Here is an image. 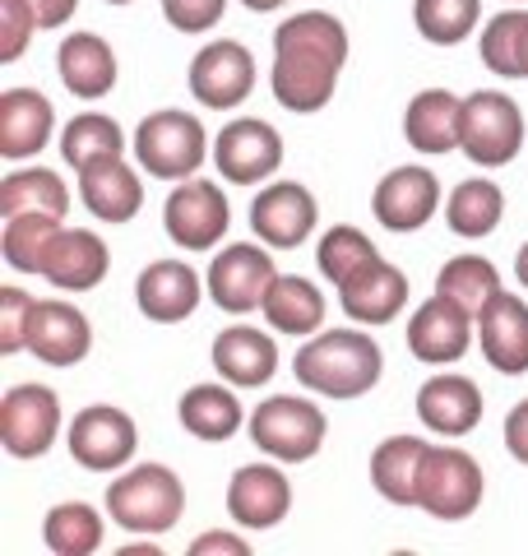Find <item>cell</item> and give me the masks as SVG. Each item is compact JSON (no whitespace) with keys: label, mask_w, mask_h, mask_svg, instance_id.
Listing matches in <instances>:
<instances>
[{"label":"cell","mask_w":528,"mask_h":556,"mask_svg":"<svg viewBox=\"0 0 528 556\" xmlns=\"http://www.w3.org/2000/svg\"><path fill=\"white\" fill-rule=\"evenodd\" d=\"M343 65H348V28L329 10L292 14V20L274 28L269 89L278 98V108H288L297 116L329 108Z\"/></svg>","instance_id":"1"},{"label":"cell","mask_w":528,"mask_h":556,"mask_svg":"<svg viewBox=\"0 0 528 556\" xmlns=\"http://www.w3.org/2000/svg\"><path fill=\"white\" fill-rule=\"evenodd\" d=\"M292 371L306 390L329 399H362L385 371L380 343L362 329H325L292 357Z\"/></svg>","instance_id":"2"},{"label":"cell","mask_w":528,"mask_h":556,"mask_svg":"<svg viewBox=\"0 0 528 556\" xmlns=\"http://www.w3.org/2000/svg\"><path fill=\"white\" fill-rule=\"evenodd\" d=\"M108 515L126 533H167L186 515V486L167 464H135L108 486Z\"/></svg>","instance_id":"3"},{"label":"cell","mask_w":528,"mask_h":556,"mask_svg":"<svg viewBox=\"0 0 528 556\" xmlns=\"http://www.w3.org/2000/svg\"><path fill=\"white\" fill-rule=\"evenodd\" d=\"M482 492H487V478L478 459L454 445H427L413 482V506L454 525V519H468L482 506Z\"/></svg>","instance_id":"4"},{"label":"cell","mask_w":528,"mask_h":556,"mask_svg":"<svg viewBox=\"0 0 528 556\" xmlns=\"http://www.w3.org/2000/svg\"><path fill=\"white\" fill-rule=\"evenodd\" d=\"M325 413L302 394H274L251 413V441L274 464H306L325 445Z\"/></svg>","instance_id":"5"},{"label":"cell","mask_w":528,"mask_h":556,"mask_svg":"<svg viewBox=\"0 0 528 556\" xmlns=\"http://www.w3.org/2000/svg\"><path fill=\"white\" fill-rule=\"evenodd\" d=\"M135 159L158 181H190L204 167V126L190 112H153L135 130Z\"/></svg>","instance_id":"6"},{"label":"cell","mask_w":528,"mask_h":556,"mask_svg":"<svg viewBox=\"0 0 528 556\" xmlns=\"http://www.w3.org/2000/svg\"><path fill=\"white\" fill-rule=\"evenodd\" d=\"M460 149L478 167H505L524 149V112L505 93H468L460 121Z\"/></svg>","instance_id":"7"},{"label":"cell","mask_w":528,"mask_h":556,"mask_svg":"<svg viewBox=\"0 0 528 556\" xmlns=\"http://www.w3.org/2000/svg\"><path fill=\"white\" fill-rule=\"evenodd\" d=\"M61 437V399L47 386H14L0 399V445L10 459H42Z\"/></svg>","instance_id":"8"},{"label":"cell","mask_w":528,"mask_h":556,"mask_svg":"<svg viewBox=\"0 0 528 556\" xmlns=\"http://www.w3.org/2000/svg\"><path fill=\"white\" fill-rule=\"evenodd\" d=\"M70 459L88 473H112V468H126L139 450V427L130 413H121L116 404H93L84 408L65 431Z\"/></svg>","instance_id":"9"},{"label":"cell","mask_w":528,"mask_h":556,"mask_svg":"<svg viewBox=\"0 0 528 556\" xmlns=\"http://www.w3.org/2000/svg\"><path fill=\"white\" fill-rule=\"evenodd\" d=\"M163 228L181 251H214L232 228V208H227L223 186L190 177L167 195Z\"/></svg>","instance_id":"10"},{"label":"cell","mask_w":528,"mask_h":556,"mask_svg":"<svg viewBox=\"0 0 528 556\" xmlns=\"http://www.w3.org/2000/svg\"><path fill=\"white\" fill-rule=\"evenodd\" d=\"M274 278L278 274H274L269 251L251 247V241H232L209 265V298L227 316H251V311L264 306V292H269Z\"/></svg>","instance_id":"11"},{"label":"cell","mask_w":528,"mask_h":556,"mask_svg":"<svg viewBox=\"0 0 528 556\" xmlns=\"http://www.w3.org/2000/svg\"><path fill=\"white\" fill-rule=\"evenodd\" d=\"M255 89V56L237 38L209 42L196 61H190V93L214 112H232Z\"/></svg>","instance_id":"12"},{"label":"cell","mask_w":528,"mask_h":556,"mask_svg":"<svg viewBox=\"0 0 528 556\" xmlns=\"http://www.w3.org/2000/svg\"><path fill=\"white\" fill-rule=\"evenodd\" d=\"M214 163L227 181L255 186L264 177H274L284 163V135L274 126H264L260 116H241L232 126H223L214 139Z\"/></svg>","instance_id":"13"},{"label":"cell","mask_w":528,"mask_h":556,"mask_svg":"<svg viewBox=\"0 0 528 556\" xmlns=\"http://www.w3.org/2000/svg\"><path fill=\"white\" fill-rule=\"evenodd\" d=\"M315 218H320V204H315V195L302 181L264 186L251 204V228L264 247H274V251H297L311 237Z\"/></svg>","instance_id":"14"},{"label":"cell","mask_w":528,"mask_h":556,"mask_svg":"<svg viewBox=\"0 0 528 556\" xmlns=\"http://www.w3.org/2000/svg\"><path fill=\"white\" fill-rule=\"evenodd\" d=\"M473 325H478V316H468L460 302L436 292L431 302H422L408 316V353L417 362H427V367H450V362H460L468 353Z\"/></svg>","instance_id":"15"},{"label":"cell","mask_w":528,"mask_h":556,"mask_svg":"<svg viewBox=\"0 0 528 556\" xmlns=\"http://www.w3.org/2000/svg\"><path fill=\"white\" fill-rule=\"evenodd\" d=\"M440 208V181L431 167H394L372 195V214L385 232H417Z\"/></svg>","instance_id":"16"},{"label":"cell","mask_w":528,"mask_h":556,"mask_svg":"<svg viewBox=\"0 0 528 556\" xmlns=\"http://www.w3.org/2000/svg\"><path fill=\"white\" fill-rule=\"evenodd\" d=\"M292 510V482L284 468L274 464H241L232 482H227V515L241 529H274L284 525Z\"/></svg>","instance_id":"17"},{"label":"cell","mask_w":528,"mask_h":556,"mask_svg":"<svg viewBox=\"0 0 528 556\" xmlns=\"http://www.w3.org/2000/svg\"><path fill=\"white\" fill-rule=\"evenodd\" d=\"M478 343L491 371L524 376L528 371V302L501 288L478 311Z\"/></svg>","instance_id":"18"},{"label":"cell","mask_w":528,"mask_h":556,"mask_svg":"<svg viewBox=\"0 0 528 556\" xmlns=\"http://www.w3.org/2000/svg\"><path fill=\"white\" fill-rule=\"evenodd\" d=\"M93 348V325L70 302H38L28 316V353L47 367H75Z\"/></svg>","instance_id":"19"},{"label":"cell","mask_w":528,"mask_h":556,"mask_svg":"<svg viewBox=\"0 0 528 556\" xmlns=\"http://www.w3.org/2000/svg\"><path fill=\"white\" fill-rule=\"evenodd\" d=\"M135 302L153 325H181L200 306V274L186 260H153L135 283Z\"/></svg>","instance_id":"20"},{"label":"cell","mask_w":528,"mask_h":556,"mask_svg":"<svg viewBox=\"0 0 528 556\" xmlns=\"http://www.w3.org/2000/svg\"><path fill=\"white\" fill-rule=\"evenodd\" d=\"M56 112L51 98L38 89H5L0 93V159L5 163H24L33 153L47 149Z\"/></svg>","instance_id":"21"},{"label":"cell","mask_w":528,"mask_h":556,"mask_svg":"<svg viewBox=\"0 0 528 556\" xmlns=\"http://www.w3.org/2000/svg\"><path fill=\"white\" fill-rule=\"evenodd\" d=\"M112 251L108 241L88 228H61V237L51 241V251L42 260V278L65 292H93L108 278Z\"/></svg>","instance_id":"22"},{"label":"cell","mask_w":528,"mask_h":556,"mask_svg":"<svg viewBox=\"0 0 528 556\" xmlns=\"http://www.w3.org/2000/svg\"><path fill=\"white\" fill-rule=\"evenodd\" d=\"M214 371L237 390H260V386H269L278 371V348L264 329L232 325L214 339Z\"/></svg>","instance_id":"23"},{"label":"cell","mask_w":528,"mask_h":556,"mask_svg":"<svg viewBox=\"0 0 528 556\" xmlns=\"http://www.w3.org/2000/svg\"><path fill=\"white\" fill-rule=\"evenodd\" d=\"M417 417L440 437H468L482 422V390L468 376H431L417 390Z\"/></svg>","instance_id":"24"},{"label":"cell","mask_w":528,"mask_h":556,"mask_svg":"<svg viewBox=\"0 0 528 556\" xmlns=\"http://www.w3.org/2000/svg\"><path fill=\"white\" fill-rule=\"evenodd\" d=\"M56 70H61V84L75 98L93 102V98H108L116 89V51L98 38V33H70L56 51Z\"/></svg>","instance_id":"25"},{"label":"cell","mask_w":528,"mask_h":556,"mask_svg":"<svg viewBox=\"0 0 528 556\" xmlns=\"http://www.w3.org/2000/svg\"><path fill=\"white\" fill-rule=\"evenodd\" d=\"M460 121H464V98L445 89H427L403 112V139L427 159H440V153L460 149Z\"/></svg>","instance_id":"26"},{"label":"cell","mask_w":528,"mask_h":556,"mask_svg":"<svg viewBox=\"0 0 528 556\" xmlns=\"http://www.w3.org/2000/svg\"><path fill=\"white\" fill-rule=\"evenodd\" d=\"M79 195L93 218L130 223L139 214V204H144V186H139L135 167H126V159H102L79 172Z\"/></svg>","instance_id":"27"},{"label":"cell","mask_w":528,"mask_h":556,"mask_svg":"<svg viewBox=\"0 0 528 556\" xmlns=\"http://www.w3.org/2000/svg\"><path fill=\"white\" fill-rule=\"evenodd\" d=\"M339 302L357 325H390L408 306V278H403V269L376 260L372 269H362L352 283L339 288Z\"/></svg>","instance_id":"28"},{"label":"cell","mask_w":528,"mask_h":556,"mask_svg":"<svg viewBox=\"0 0 528 556\" xmlns=\"http://www.w3.org/2000/svg\"><path fill=\"white\" fill-rule=\"evenodd\" d=\"M264 320H269L278 334H292V339H306L325 325V292L311 283V278H297V274H278L269 292H264Z\"/></svg>","instance_id":"29"},{"label":"cell","mask_w":528,"mask_h":556,"mask_svg":"<svg viewBox=\"0 0 528 556\" xmlns=\"http://www.w3.org/2000/svg\"><path fill=\"white\" fill-rule=\"evenodd\" d=\"M501 214H505V195H501V186L487 181V177L460 181V186L450 190V200H445V223H450V232L464 237V241L491 237V232L501 228Z\"/></svg>","instance_id":"30"},{"label":"cell","mask_w":528,"mask_h":556,"mask_svg":"<svg viewBox=\"0 0 528 556\" xmlns=\"http://www.w3.org/2000/svg\"><path fill=\"white\" fill-rule=\"evenodd\" d=\"M176 417H181V427L190 431V437L214 441V445L218 441H232L237 427L246 422L237 394L223 390V386H196V390H186L181 404H176Z\"/></svg>","instance_id":"31"},{"label":"cell","mask_w":528,"mask_h":556,"mask_svg":"<svg viewBox=\"0 0 528 556\" xmlns=\"http://www.w3.org/2000/svg\"><path fill=\"white\" fill-rule=\"evenodd\" d=\"M0 214H70V186L47 167H24L0 181Z\"/></svg>","instance_id":"32"},{"label":"cell","mask_w":528,"mask_h":556,"mask_svg":"<svg viewBox=\"0 0 528 556\" xmlns=\"http://www.w3.org/2000/svg\"><path fill=\"white\" fill-rule=\"evenodd\" d=\"M422 455H427V441L422 437H390L372 450V486L390 506H413V482H417Z\"/></svg>","instance_id":"33"},{"label":"cell","mask_w":528,"mask_h":556,"mask_svg":"<svg viewBox=\"0 0 528 556\" xmlns=\"http://www.w3.org/2000/svg\"><path fill=\"white\" fill-rule=\"evenodd\" d=\"M478 56L491 75L528 79V10H501L496 20H487Z\"/></svg>","instance_id":"34"},{"label":"cell","mask_w":528,"mask_h":556,"mask_svg":"<svg viewBox=\"0 0 528 556\" xmlns=\"http://www.w3.org/2000/svg\"><path fill=\"white\" fill-rule=\"evenodd\" d=\"M61 228H65V218H56V214H14V218H5L0 255L20 274H42V260L51 251V241L61 237Z\"/></svg>","instance_id":"35"},{"label":"cell","mask_w":528,"mask_h":556,"mask_svg":"<svg viewBox=\"0 0 528 556\" xmlns=\"http://www.w3.org/2000/svg\"><path fill=\"white\" fill-rule=\"evenodd\" d=\"M121 149H126V135H121L116 121L102 116V112H84L61 130V159L75 172L93 167L102 159H121Z\"/></svg>","instance_id":"36"},{"label":"cell","mask_w":528,"mask_h":556,"mask_svg":"<svg viewBox=\"0 0 528 556\" xmlns=\"http://www.w3.org/2000/svg\"><path fill=\"white\" fill-rule=\"evenodd\" d=\"M436 292L450 302H460L468 316H478V311L501 292V274L487 255H454V260H445V269L436 274Z\"/></svg>","instance_id":"37"},{"label":"cell","mask_w":528,"mask_h":556,"mask_svg":"<svg viewBox=\"0 0 528 556\" xmlns=\"http://www.w3.org/2000/svg\"><path fill=\"white\" fill-rule=\"evenodd\" d=\"M42 543L56 556H88L102 547V515L84 501H61L42 519Z\"/></svg>","instance_id":"38"},{"label":"cell","mask_w":528,"mask_h":556,"mask_svg":"<svg viewBox=\"0 0 528 556\" xmlns=\"http://www.w3.org/2000/svg\"><path fill=\"white\" fill-rule=\"evenodd\" d=\"M380 260V251H376V241L366 237V232H357V228H348V223H339V228H329L325 232V241L315 247V265H320V274L329 278L334 288H343V283H352L362 269H372Z\"/></svg>","instance_id":"39"},{"label":"cell","mask_w":528,"mask_h":556,"mask_svg":"<svg viewBox=\"0 0 528 556\" xmlns=\"http://www.w3.org/2000/svg\"><path fill=\"white\" fill-rule=\"evenodd\" d=\"M482 20V0H417L413 24L431 47H460Z\"/></svg>","instance_id":"40"},{"label":"cell","mask_w":528,"mask_h":556,"mask_svg":"<svg viewBox=\"0 0 528 556\" xmlns=\"http://www.w3.org/2000/svg\"><path fill=\"white\" fill-rule=\"evenodd\" d=\"M33 302L24 288H14L5 283L0 288V353L14 357V353H24L28 348V316H33Z\"/></svg>","instance_id":"41"},{"label":"cell","mask_w":528,"mask_h":556,"mask_svg":"<svg viewBox=\"0 0 528 556\" xmlns=\"http://www.w3.org/2000/svg\"><path fill=\"white\" fill-rule=\"evenodd\" d=\"M33 33H38V14L28 0H0V61H20Z\"/></svg>","instance_id":"42"},{"label":"cell","mask_w":528,"mask_h":556,"mask_svg":"<svg viewBox=\"0 0 528 556\" xmlns=\"http://www.w3.org/2000/svg\"><path fill=\"white\" fill-rule=\"evenodd\" d=\"M227 14V0H163V20L176 33H204Z\"/></svg>","instance_id":"43"},{"label":"cell","mask_w":528,"mask_h":556,"mask_svg":"<svg viewBox=\"0 0 528 556\" xmlns=\"http://www.w3.org/2000/svg\"><path fill=\"white\" fill-rule=\"evenodd\" d=\"M505 450L528 468V399L510 408V417H505Z\"/></svg>","instance_id":"44"},{"label":"cell","mask_w":528,"mask_h":556,"mask_svg":"<svg viewBox=\"0 0 528 556\" xmlns=\"http://www.w3.org/2000/svg\"><path fill=\"white\" fill-rule=\"evenodd\" d=\"M209 552H223V556H251V543L232 533H204L190 543V556H209Z\"/></svg>","instance_id":"45"},{"label":"cell","mask_w":528,"mask_h":556,"mask_svg":"<svg viewBox=\"0 0 528 556\" xmlns=\"http://www.w3.org/2000/svg\"><path fill=\"white\" fill-rule=\"evenodd\" d=\"M33 14H38V28H61L75 20V10H79V0H28Z\"/></svg>","instance_id":"46"},{"label":"cell","mask_w":528,"mask_h":556,"mask_svg":"<svg viewBox=\"0 0 528 556\" xmlns=\"http://www.w3.org/2000/svg\"><path fill=\"white\" fill-rule=\"evenodd\" d=\"M515 278L524 283V292H528V241L519 247V255H515Z\"/></svg>","instance_id":"47"},{"label":"cell","mask_w":528,"mask_h":556,"mask_svg":"<svg viewBox=\"0 0 528 556\" xmlns=\"http://www.w3.org/2000/svg\"><path fill=\"white\" fill-rule=\"evenodd\" d=\"M246 10H255V14H274L278 5H288V0H241Z\"/></svg>","instance_id":"48"},{"label":"cell","mask_w":528,"mask_h":556,"mask_svg":"<svg viewBox=\"0 0 528 556\" xmlns=\"http://www.w3.org/2000/svg\"><path fill=\"white\" fill-rule=\"evenodd\" d=\"M108 5H130V0H108Z\"/></svg>","instance_id":"49"},{"label":"cell","mask_w":528,"mask_h":556,"mask_svg":"<svg viewBox=\"0 0 528 556\" xmlns=\"http://www.w3.org/2000/svg\"><path fill=\"white\" fill-rule=\"evenodd\" d=\"M510 5H528V0H510Z\"/></svg>","instance_id":"50"}]
</instances>
